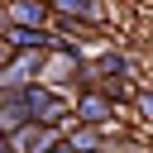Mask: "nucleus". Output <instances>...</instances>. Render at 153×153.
<instances>
[{"instance_id":"obj_1","label":"nucleus","mask_w":153,"mask_h":153,"mask_svg":"<svg viewBox=\"0 0 153 153\" xmlns=\"http://www.w3.org/2000/svg\"><path fill=\"white\" fill-rule=\"evenodd\" d=\"M124 110L100 91V86H81V91H72V120L76 124H110V120H120Z\"/></svg>"},{"instance_id":"obj_2","label":"nucleus","mask_w":153,"mask_h":153,"mask_svg":"<svg viewBox=\"0 0 153 153\" xmlns=\"http://www.w3.org/2000/svg\"><path fill=\"white\" fill-rule=\"evenodd\" d=\"M38 57H43V48L5 53V62H0V91H19V86H29V81L38 76Z\"/></svg>"},{"instance_id":"obj_3","label":"nucleus","mask_w":153,"mask_h":153,"mask_svg":"<svg viewBox=\"0 0 153 153\" xmlns=\"http://www.w3.org/2000/svg\"><path fill=\"white\" fill-rule=\"evenodd\" d=\"M5 10V24H24V29H48V5L43 0H0Z\"/></svg>"},{"instance_id":"obj_4","label":"nucleus","mask_w":153,"mask_h":153,"mask_svg":"<svg viewBox=\"0 0 153 153\" xmlns=\"http://www.w3.org/2000/svg\"><path fill=\"white\" fill-rule=\"evenodd\" d=\"M33 124L67 129V124H72V91H48V96H43V105H38V115H33Z\"/></svg>"},{"instance_id":"obj_5","label":"nucleus","mask_w":153,"mask_h":153,"mask_svg":"<svg viewBox=\"0 0 153 153\" xmlns=\"http://www.w3.org/2000/svg\"><path fill=\"white\" fill-rule=\"evenodd\" d=\"M62 143H67L72 153H96V148H105V129H100V124H76V120H72V124L62 129Z\"/></svg>"},{"instance_id":"obj_6","label":"nucleus","mask_w":153,"mask_h":153,"mask_svg":"<svg viewBox=\"0 0 153 153\" xmlns=\"http://www.w3.org/2000/svg\"><path fill=\"white\" fill-rule=\"evenodd\" d=\"M124 120H134V129H143L148 120H153V96H148V86H139L134 91V100H129V115Z\"/></svg>"},{"instance_id":"obj_7","label":"nucleus","mask_w":153,"mask_h":153,"mask_svg":"<svg viewBox=\"0 0 153 153\" xmlns=\"http://www.w3.org/2000/svg\"><path fill=\"white\" fill-rule=\"evenodd\" d=\"M43 153H72V148H67V143H53V148H43Z\"/></svg>"},{"instance_id":"obj_8","label":"nucleus","mask_w":153,"mask_h":153,"mask_svg":"<svg viewBox=\"0 0 153 153\" xmlns=\"http://www.w3.org/2000/svg\"><path fill=\"white\" fill-rule=\"evenodd\" d=\"M0 153H14V148H10V139H5V134H0Z\"/></svg>"},{"instance_id":"obj_9","label":"nucleus","mask_w":153,"mask_h":153,"mask_svg":"<svg viewBox=\"0 0 153 153\" xmlns=\"http://www.w3.org/2000/svg\"><path fill=\"white\" fill-rule=\"evenodd\" d=\"M5 53H10V48H5V43H0V62H5Z\"/></svg>"},{"instance_id":"obj_10","label":"nucleus","mask_w":153,"mask_h":153,"mask_svg":"<svg viewBox=\"0 0 153 153\" xmlns=\"http://www.w3.org/2000/svg\"><path fill=\"white\" fill-rule=\"evenodd\" d=\"M0 29H5V10H0Z\"/></svg>"}]
</instances>
